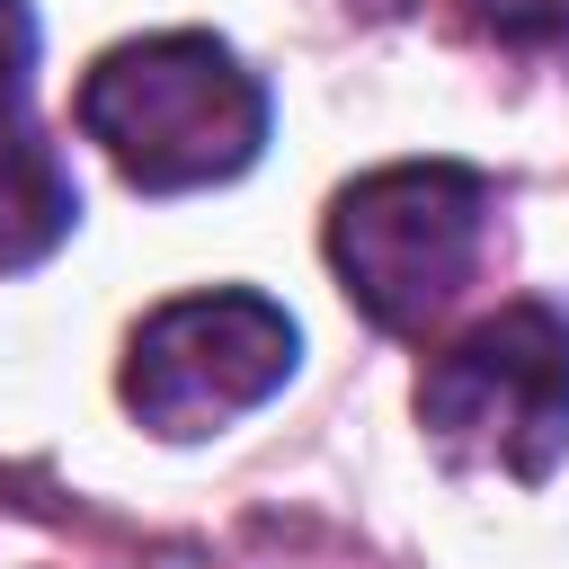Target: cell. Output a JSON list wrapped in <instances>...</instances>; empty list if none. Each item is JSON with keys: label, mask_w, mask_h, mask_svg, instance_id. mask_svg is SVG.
Returning <instances> with one entry per match:
<instances>
[{"label": "cell", "mask_w": 569, "mask_h": 569, "mask_svg": "<svg viewBox=\"0 0 569 569\" xmlns=\"http://www.w3.org/2000/svg\"><path fill=\"white\" fill-rule=\"evenodd\" d=\"M80 133L116 160L124 187L142 196H196L240 178L267 151L276 98L267 80L204 27H169V36H133L107 44L80 80Z\"/></svg>", "instance_id": "6da1fadb"}, {"label": "cell", "mask_w": 569, "mask_h": 569, "mask_svg": "<svg viewBox=\"0 0 569 569\" xmlns=\"http://www.w3.org/2000/svg\"><path fill=\"white\" fill-rule=\"evenodd\" d=\"M489 240V178L462 160H391L329 204V267L373 329H427Z\"/></svg>", "instance_id": "7a4b0ae2"}, {"label": "cell", "mask_w": 569, "mask_h": 569, "mask_svg": "<svg viewBox=\"0 0 569 569\" xmlns=\"http://www.w3.org/2000/svg\"><path fill=\"white\" fill-rule=\"evenodd\" d=\"M418 427L480 471L551 480L569 453V320L551 302H507L471 320L418 373Z\"/></svg>", "instance_id": "3957f363"}, {"label": "cell", "mask_w": 569, "mask_h": 569, "mask_svg": "<svg viewBox=\"0 0 569 569\" xmlns=\"http://www.w3.org/2000/svg\"><path fill=\"white\" fill-rule=\"evenodd\" d=\"M293 356H302V329L276 293H258V284L178 293L124 347V409L151 436L196 445V436L267 409L293 382Z\"/></svg>", "instance_id": "277c9868"}, {"label": "cell", "mask_w": 569, "mask_h": 569, "mask_svg": "<svg viewBox=\"0 0 569 569\" xmlns=\"http://www.w3.org/2000/svg\"><path fill=\"white\" fill-rule=\"evenodd\" d=\"M80 222V187L62 169V151L36 133V116H0V276L53 258Z\"/></svg>", "instance_id": "5b68a950"}, {"label": "cell", "mask_w": 569, "mask_h": 569, "mask_svg": "<svg viewBox=\"0 0 569 569\" xmlns=\"http://www.w3.org/2000/svg\"><path fill=\"white\" fill-rule=\"evenodd\" d=\"M462 18H471L489 44H516V53L569 44V0H462Z\"/></svg>", "instance_id": "8992f818"}, {"label": "cell", "mask_w": 569, "mask_h": 569, "mask_svg": "<svg viewBox=\"0 0 569 569\" xmlns=\"http://www.w3.org/2000/svg\"><path fill=\"white\" fill-rule=\"evenodd\" d=\"M36 89V9L0 0V116H18Z\"/></svg>", "instance_id": "52a82bcc"}]
</instances>
